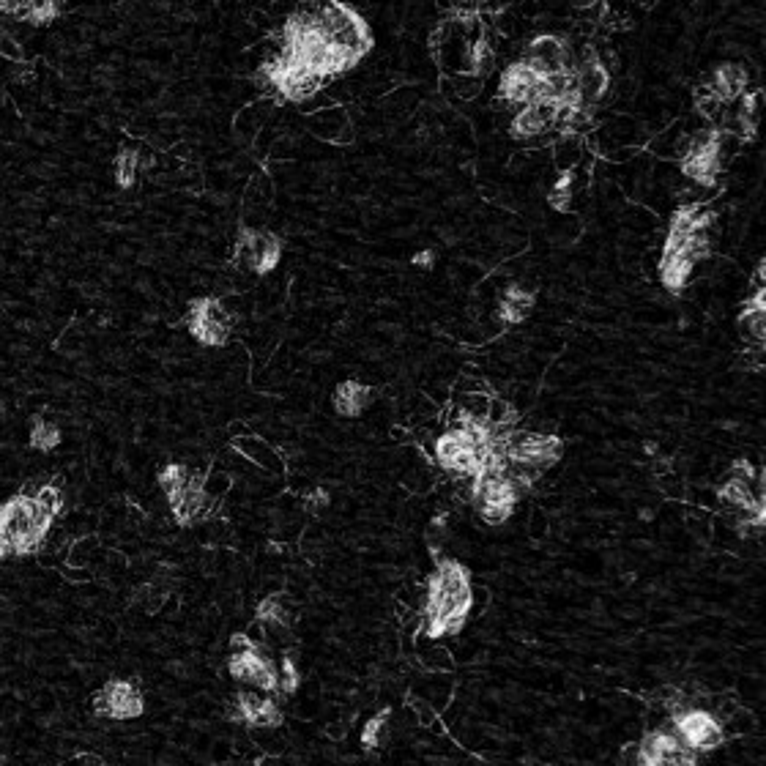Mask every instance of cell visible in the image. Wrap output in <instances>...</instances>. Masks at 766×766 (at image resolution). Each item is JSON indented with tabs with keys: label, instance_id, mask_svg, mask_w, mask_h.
Listing matches in <instances>:
<instances>
[{
	"label": "cell",
	"instance_id": "1",
	"mask_svg": "<svg viewBox=\"0 0 766 766\" xmlns=\"http://www.w3.org/2000/svg\"><path fill=\"white\" fill-rule=\"evenodd\" d=\"M474 608V586L466 564L455 559H435V570L427 578L425 632L427 638H449L463 632L468 613Z\"/></svg>",
	"mask_w": 766,
	"mask_h": 766
},
{
	"label": "cell",
	"instance_id": "2",
	"mask_svg": "<svg viewBox=\"0 0 766 766\" xmlns=\"http://www.w3.org/2000/svg\"><path fill=\"white\" fill-rule=\"evenodd\" d=\"M55 512L39 496L17 493L0 504V559H25L39 553Z\"/></svg>",
	"mask_w": 766,
	"mask_h": 766
},
{
	"label": "cell",
	"instance_id": "3",
	"mask_svg": "<svg viewBox=\"0 0 766 766\" xmlns=\"http://www.w3.org/2000/svg\"><path fill=\"white\" fill-rule=\"evenodd\" d=\"M468 482H471V490H468L471 504L487 526H504L515 515L520 496L526 493L518 479L512 477L504 455L490 457Z\"/></svg>",
	"mask_w": 766,
	"mask_h": 766
},
{
	"label": "cell",
	"instance_id": "4",
	"mask_svg": "<svg viewBox=\"0 0 766 766\" xmlns=\"http://www.w3.org/2000/svg\"><path fill=\"white\" fill-rule=\"evenodd\" d=\"M156 482L165 490L167 504H170V512L178 526L189 528L211 518L214 501L208 496L203 474H197L184 463H167L159 468Z\"/></svg>",
	"mask_w": 766,
	"mask_h": 766
},
{
	"label": "cell",
	"instance_id": "5",
	"mask_svg": "<svg viewBox=\"0 0 766 766\" xmlns=\"http://www.w3.org/2000/svg\"><path fill=\"white\" fill-rule=\"evenodd\" d=\"M315 11H318L323 31L329 36V44L342 58H348L356 69L375 47L373 31H370L367 20L345 0H321V6Z\"/></svg>",
	"mask_w": 766,
	"mask_h": 766
},
{
	"label": "cell",
	"instance_id": "6",
	"mask_svg": "<svg viewBox=\"0 0 766 766\" xmlns=\"http://www.w3.org/2000/svg\"><path fill=\"white\" fill-rule=\"evenodd\" d=\"M501 452L507 457L509 466L539 477L542 471L553 468L564 457V441L559 435L507 427L504 438H501Z\"/></svg>",
	"mask_w": 766,
	"mask_h": 766
},
{
	"label": "cell",
	"instance_id": "7",
	"mask_svg": "<svg viewBox=\"0 0 766 766\" xmlns=\"http://www.w3.org/2000/svg\"><path fill=\"white\" fill-rule=\"evenodd\" d=\"M230 649L233 652L228 657V673L236 682L249 684L266 695H280V665L263 652L260 643L236 632L230 638Z\"/></svg>",
	"mask_w": 766,
	"mask_h": 766
},
{
	"label": "cell",
	"instance_id": "8",
	"mask_svg": "<svg viewBox=\"0 0 766 766\" xmlns=\"http://www.w3.org/2000/svg\"><path fill=\"white\" fill-rule=\"evenodd\" d=\"M723 129L720 126H706L695 132L682 148L679 156V170L684 178H690L698 187H717L723 176Z\"/></svg>",
	"mask_w": 766,
	"mask_h": 766
},
{
	"label": "cell",
	"instance_id": "9",
	"mask_svg": "<svg viewBox=\"0 0 766 766\" xmlns=\"http://www.w3.org/2000/svg\"><path fill=\"white\" fill-rule=\"evenodd\" d=\"M671 734L682 742L695 756L712 753L725 745V728L712 712L698 709V706H682L671 712Z\"/></svg>",
	"mask_w": 766,
	"mask_h": 766
},
{
	"label": "cell",
	"instance_id": "10",
	"mask_svg": "<svg viewBox=\"0 0 766 766\" xmlns=\"http://www.w3.org/2000/svg\"><path fill=\"white\" fill-rule=\"evenodd\" d=\"M187 329L197 345L206 348H222L233 337V315L225 310V304L214 296H197L189 301Z\"/></svg>",
	"mask_w": 766,
	"mask_h": 766
},
{
	"label": "cell",
	"instance_id": "11",
	"mask_svg": "<svg viewBox=\"0 0 766 766\" xmlns=\"http://www.w3.org/2000/svg\"><path fill=\"white\" fill-rule=\"evenodd\" d=\"M236 258L247 266L252 274H271L282 260V241L271 230L241 228L239 244H236Z\"/></svg>",
	"mask_w": 766,
	"mask_h": 766
},
{
	"label": "cell",
	"instance_id": "12",
	"mask_svg": "<svg viewBox=\"0 0 766 766\" xmlns=\"http://www.w3.org/2000/svg\"><path fill=\"white\" fill-rule=\"evenodd\" d=\"M572 58H575V52H572L570 39L556 36V33H537V36L526 44L520 61L528 63V66L537 74H542V77H550V74L572 69Z\"/></svg>",
	"mask_w": 766,
	"mask_h": 766
},
{
	"label": "cell",
	"instance_id": "13",
	"mask_svg": "<svg viewBox=\"0 0 766 766\" xmlns=\"http://www.w3.org/2000/svg\"><path fill=\"white\" fill-rule=\"evenodd\" d=\"M572 72H575V80H578L583 102L591 104V107L602 102L608 96V91H611V69H608V63L602 61L600 50L594 44H583L580 52H575Z\"/></svg>",
	"mask_w": 766,
	"mask_h": 766
},
{
	"label": "cell",
	"instance_id": "14",
	"mask_svg": "<svg viewBox=\"0 0 766 766\" xmlns=\"http://www.w3.org/2000/svg\"><path fill=\"white\" fill-rule=\"evenodd\" d=\"M635 766H698V756L671 731H649L638 745Z\"/></svg>",
	"mask_w": 766,
	"mask_h": 766
},
{
	"label": "cell",
	"instance_id": "15",
	"mask_svg": "<svg viewBox=\"0 0 766 766\" xmlns=\"http://www.w3.org/2000/svg\"><path fill=\"white\" fill-rule=\"evenodd\" d=\"M94 712L110 720H135L145 712V698L132 682L113 679L94 695Z\"/></svg>",
	"mask_w": 766,
	"mask_h": 766
},
{
	"label": "cell",
	"instance_id": "16",
	"mask_svg": "<svg viewBox=\"0 0 766 766\" xmlns=\"http://www.w3.org/2000/svg\"><path fill=\"white\" fill-rule=\"evenodd\" d=\"M228 712L233 723L247 725V728H280L285 723V715L280 704L274 701V695L255 693V690H241Z\"/></svg>",
	"mask_w": 766,
	"mask_h": 766
},
{
	"label": "cell",
	"instance_id": "17",
	"mask_svg": "<svg viewBox=\"0 0 766 766\" xmlns=\"http://www.w3.org/2000/svg\"><path fill=\"white\" fill-rule=\"evenodd\" d=\"M539 88H542V74H537L528 63L512 61L498 77V104L504 107H523L528 102H537Z\"/></svg>",
	"mask_w": 766,
	"mask_h": 766
},
{
	"label": "cell",
	"instance_id": "18",
	"mask_svg": "<svg viewBox=\"0 0 766 766\" xmlns=\"http://www.w3.org/2000/svg\"><path fill=\"white\" fill-rule=\"evenodd\" d=\"M556 113H559V107L550 102L523 104L509 121V137L512 140H537V137L548 135L556 126Z\"/></svg>",
	"mask_w": 766,
	"mask_h": 766
},
{
	"label": "cell",
	"instance_id": "19",
	"mask_svg": "<svg viewBox=\"0 0 766 766\" xmlns=\"http://www.w3.org/2000/svg\"><path fill=\"white\" fill-rule=\"evenodd\" d=\"M747 88H750V74H747L745 66L728 61L720 63L715 72L709 74V83H706L704 91L712 96L715 102L731 104L745 94Z\"/></svg>",
	"mask_w": 766,
	"mask_h": 766
},
{
	"label": "cell",
	"instance_id": "20",
	"mask_svg": "<svg viewBox=\"0 0 766 766\" xmlns=\"http://www.w3.org/2000/svg\"><path fill=\"white\" fill-rule=\"evenodd\" d=\"M739 332L756 353L764 351L766 342V288L756 285V290L747 296L745 307L739 312Z\"/></svg>",
	"mask_w": 766,
	"mask_h": 766
},
{
	"label": "cell",
	"instance_id": "21",
	"mask_svg": "<svg viewBox=\"0 0 766 766\" xmlns=\"http://www.w3.org/2000/svg\"><path fill=\"white\" fill-rule=\"evenodd\" d=\"M373 397V386H367V383L340 381L332 394V405L334 411L345 416V419H356V416H362L373 405Z\"/></svg>",
	"mask_w": 766,
	"mask_h": 766
},
{
	"label": "cell",
	"instance_id": "22",
	"mask_svg": "<svg viewBox=\"0 0 766 766\" xmlns=\"http://www.w3.org/2000/svg\"><path fill=\"white\" fill-rule=\"evenodd\" d=\"M534 304H537V296L531 290H526L523 285H509L498 301V321L504 326H518L531 315Z\"/></svg>",
	"mask_w": 766,
	"mask_h": 766
},
{
	"label": "cell",
	"instance_id": "23",
	"mask_svg": "<svg viewBox=\"0 0 766 766\" xmlns=\"http://www.w3.org/2000/svg\"><path fill=\"white\" fill-rule=\"evenodd\" d=\"M695 263L690 258H684V255H673V252H663L660 255V282H663V288L671 293V296H679L684 288H687V282L693 277Z\"/></svg>",
	"mask_w": 766,
	"mask_h": 766
},
{
	"label": "cell",
	"instance_id": "24",
	"mask_svg": "<svg viewBox=\"0 0 766 766\" xmlns=\"http://www.w3.org/2000/svg\"><path fill=\"white\" fill-rule=\"evenodd\" d=\"M255 622H258L260 627H269V630H288V597H285V594H269V597H263V600L258 602V611H255Z\"/></svg>",
	"mask_w": 766,
	"mask_h": 766
},
{
	"label": "cell",
	"instance_id": "25",
	"mask_svg": "<svg viewBox=\"0 0 766 766\" xmlns=\"http://www.w3.org/2000/svg\"><path fill=\"white\" fill-rule=\"evenodd\" d=\"M493 69H496V50H493L490 39L482 33V36H477L474 42L468 44L466 72L474 80H485L487 74H493Z\"/></svg>",
	"mask_w": 766,
	"mask_h": 766
},
{
	"label": "cell",
	"instance_id": "26",
	"mask_svg": "<svg viewBox=\"0 0 766 766\" xmlns=\"http://www.w3.org/2000/svg\"><path fill=\"white\" fill-rule=\"evenodd\" d=\"M736 132L742 140H753L758 132V115H761V91H745L736 99Z\"/></svg>",
	"mask_w": 766,
	"mask_h": 766
},
{
	"label": "cell",
	"instance_id": "27",
	"mask_svg": "<svg viewBox=\"0 0 766 766\" xmlns=\"http://www.w3.org/2000/svg\"><path fill=\"white\" fill-rule=\"evenodd\" d=\"M140 167H143V156L132 145H124L113 159V178L115 184L121 189H132L137 184V176H140Z\"/></svg>",
	"mask_w": 766,
	"mask_h": 766
},
{
	"label": "cell",
	"instance_id": "28",
	"mask_svg": "<svg viewBox=\"0 0 766 766\" xmlns=\"http://www.w3.org/2000/svg\"><path fill=\"white\" fill-rule=\"evenodd\" d=\"M14 17L28 22L33 28H44V25H50L52 20L61 17V0H25V6Z\"/></svg>",
	"mask_w": 766,
	"mask_h": 766
},
{
	"label": "cell",
	"instance_id": "29",
	"mask_svg": "<svg viewBox=\"0 0 766 766\" xmlns=\"http://www.w3.org/2000/svg\"><path fill=\"white\" fill-rule=\"evenodd\" d=\"M61 441H63L61 427L52 425V422L42 419V416H33L31 435H28V444H31V449H36V452H52V449H58V446H61Z\"/></svg>",
	"mask_w": 766,
	"mask_h": 766
},
{
	"label": "cell",
	"instance_id": "30",
	"mask_svg": "<svg viewBox=\"0 0 766 766\" xmlns=\"http://www.w3.org/2000/svg\"><path fill=\"white\" fill-rule=\"evenodd\" d=\"M572 187H575V173L572 170H561L559 178L553 181V187L548 189V206L553 211H570L572 206Z\"/></svg>",
	"mask_w": 766,
	"mask_h": 766
},
{
	"label": "cell",
	"instance_id": "31",
	"mask_svg": "<svg viewBox=\"0 0 766 766\" xmlns=\"http://www.w3.org/2000/svg\"><path fill=\"white\" fill-rule=\"evenodd\" d=\"M386 725H389V709H381L378 715L370 717L362 731V750L364 753H373L383 745V736H386Z\"/></svg>",
	"mask_w": 766,
	"mask_h": 766
},
{
	"label": "cell",
	"instance_id": "32",
	"mask_svg": "<svg viewBox=\"0 0 766 766\" xmlns=\"http://www.w3.org/2000/svg\"><path fill=\"white\" fill-rule=\"evenodd\" d=\"M301 687V671L293 654H285L280 663V695H293Z\"/></svg>",
	"mask_w": 766,
	"mask_h": 766
},
{
	"label": "cell",
	"instance_id": "33",
	"mask_svg": "<svg viewBox=\"0 0 766 766\" xmlns=\"http://www.w3.org/2000/svg\"><path fill=\"white\" fill-rule=\"evenodd\" d=\"M411 263H414L416 269L430 271L435 266V252L433 249H422V252H416L414 258H411Z\"/></svg>",
	"mask_w": 766,
	"mask_h": 766
},
{
	"label": "cell",
	"instance_id": "34",
	"mask_svg": "<svg viewBox=\"0 0 766 766\" xmlns=\"http://www.w3.org/2000/svg\"><path fill=\"white\" fill-rule=\"evenodd\" d=\"M329 501H332V498H329L326 490H315V493L307 498V509H310V512H321L323 507H329Z\"/></svg>",
	"mask_w": 766,
	"mask_h": 766
},
{
	"label": "cell",
	"instance_id": "35",
	"mask_svg": "<svg viewBox=\"0 0 766 766\" xmlns=\"http://www.w3.org/2000/svg\"><path fill=\"white\" fill-rule=\"evenodd\" d=\"M25 6V0H0V17H6V14H17V11Z\"/></svg>",
	"mask_w": 766,
	"mask_h": 766
},
{
	"label": "cell",
	"instance_id": "36",
	"mask_svg": "<svg viewBox=\"0 0 766 766\" xmlns=\"http://www.w3.org/2000/svg\"><path fill=\"white\" fill-rule=\"evenodd\" d=\"M61 3H63V0H61Z\"/></svg>",
	"mask_w": 766,
	"mask_h": 766
}]
</instances>
